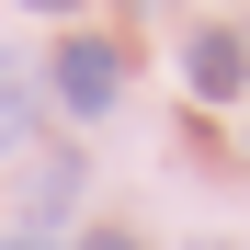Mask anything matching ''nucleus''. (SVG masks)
Wrapping results in <instances>:
<instances>
[{"label": "nucleus", "instance_id": "obj_1", "mask_svg": "<svg viewBox=\"0 0 250 250\" xmlns=\"http://www.w3.org/2000/svg\"><path fill=\"white\" fill-rule=\"evenodd\" d=\"M46 91H57L68 114H114V103H125V46L68 34V46H57V68H46Z\"/></svg>", "mask_w": 250, "mask_h": 250}, {"label": "nucleus", "instance_id": "obj_2", "mask_svg": "<svg viewBox=\"0 0 250 250\" xmlns=\"http://www.w3.org/2000/svg\"><path fill=\"white\" fill-rule=\"evenodd\" d=\"M182 80H193V103H250V34L239 23H193L182 34Z\"/></svg>", "mask_w": 250, "mask_h": 250}, {"label": "nucleus", "instance_id": "obj_3", "mask_svg": "<svg viewBox=\"0 0 250 250\" xmlns=\"http://www.w3.org/2000/svg\"><path fill=\"white\" fill-rule=\"evenodd\" d=\"M68 205H80V159L57 148V159H46V171H34V216H68Z\"/></svg>", "mask_w": 250, "mask_h": 250}, {"label": "nucleus", "instance_id": "obj_4", "mask_svg": "<svg viewBox=\"0 0 250 250\" xmlns=\"http://www.w3.org/2000/svg\"><path fill=\"white\" fill-rule=\"evenodd\" d=\"M23 114H34V80H23V68H0V137H23Z\"/></svg>", "mask_w": 250, "mask_h": 250}, {"label": "nucleus", "instance_id": "obj_5", "mask_svg": "<svg viewBox=\"0 0 250 250\" xmlns=\"http://www.w3.org/2000/svg\"><path fill=\"white\" fill-rule=\"evenodd\" d=\"M80 250H137V239H125V228H91V239H80Z\"/></svg>", "mask_w": 250, "mask_h": 250}, {"label": "nucleus", "instance_id": "obj_6", "mask_svg": "<svg viewBox=\"0 0 250 250\" xmlns=\"http://www.w3.org/2000/svg\"><path fill=\"white\" fill-rule=\"evenodd\" d=\"M23 12H80V0H23Z\"/></svg>", "mask_w": 250, "mask_h": 250}, {"label": "nucleus", "instance_id": "obj_7", "mask_svg": "<svg viewBox=\"0 0 250 250\" xmlns=\"http://www.w3.org/2000/svg\"><path fill=\"white\" fill-rule=\"evenodd\" d=\"M0 250H34V239H0Z\"/></svg>", "mask_w": 250, "mask_h": 250}, {"label": "nucleus", "instance_id": "obj_8", "mask_svg": "<svg viewBox=\"0 0 250 250\" xmlns=\"http://www.w3.org/2000/svg\"><path fill=\"white\" fill-rule=\"evenodd\" d=\"M137 12H159V0H137Z\"/></svg>", "mask_w": 250, "mask_h": 250}, {"label": "nucleus", "instance_id": "obj_9", "mask_svg": "<svg viewBox=\"0 0 250 250\" xmlns=\"http://www.w3.org/2000/svg\"><path fill=\"white\" fill-rule=\"evenodd\" d=\"M205 250H228V239H205Z\"/></svg>", "mask_w": 250, "mask_h": 250}, {"label": "nucleus", "instance_id": "obj_10", "mask_svg": "<svg viewBox=\"0 0 250 250\" xmlns=\"http://www.w3.org/2000/svg\"><path fill=\"white\" fill-rule=\"evenodd\" d=\"M239 114H250V103H239Z\"/></svg>", "mask_w": 250, "mask_h": 250}]
</instances>
